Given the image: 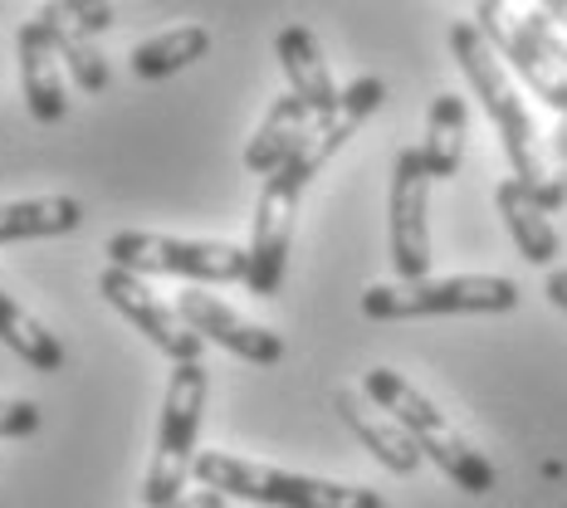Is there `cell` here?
<instances>
[{
    "label": "cell",
    "mask_w": 567,
    "mask_h": 508,
    "mask_svg": "<svg viewBox=\"0 0 567 508\" xmlns=\"http://www.w3.org/2000/svg\"><path fill=\"white\" fill-rule=\"evenodd\" d=\"M275 54H279L284 74H289V93H293V99H303L318 117H328L338 108L342 89L333 84V69H328L323 50H318V34L309 25H284L275 34Z\"/></svg>",
    "instance_id": "cell-14"
},
{
    "label": "cell",
    "mask_w": 567,
    "mask_h": 508,
    "mask_svg": "<svg viewBox=\"0 0 567 508\" xmlns=\"http://www.w3.org/2000/svg\"><path fill=\"white\" fill-rule=\"evenodd\" d=\"M210 50V30L206 25H176V30H162L152 34V40L133 44V54H127V64H133L137 79H172L182 74V69H192L196 59H206Z\"/></svg>",
    "instance_id": "cell-21"
},
{
    "label": "cell",
    "mask_w": 567,
    "mask_h": 508,
    "mask_svg": "<svg viewBox=\"0 0 567 508\" xmlns=\"http://www.w3.org/2000/svg\"><path fill=\"white\" fill-rule=\"evenodd\" d=\"M16 59H20V93L34 123H64L69 113V89H64V69H59L54 44L44 40V30L25 20L16 30Z\"/></svg>",
    "instance_id": "cell-12"
},
{
    "label": "cell",
    "mask_w": 567,
    "mask_h": 508,
    "mask_svg": "<svg viewBox=\"0 0 567 508\" xmlns=\"http://www.w3.org/2000/svg\"><path fill=\"white\" fill-rule=\"evenodd\" d=\"M318 123V113L309 108L303 99H293V93H284V99L269 103L265 123L255 127L250 147H245V167H250L255 176H269L275 167H284L289 162V152L303 142V133Z\"/></svg>",
    "instance_id": "cell-16"
},
{
    "label": "cell",
    "mask_w": 567,
    "mask_h": 508,
    "mask_svg": "<svg viewBox=\"0 0 567 508\" xmlns=\"http://www.w3.org/2000/svg\"><path fill=\"white\" fill-rule=\"evenodd\" d=\"M451 54H455L460 74H465V84L475 89L480 108L489 113L494 133L504 142V157H509V167H514V182L538 186L543 176H548V167H543V147H538V127H534V117H528L524 99H518L504 59L494 54V44L480 34L475 20H455L451 25Z\"/></svg>",
    "instance_id": "cell-3"
},
{
    "label": "cell",
    "mask_w": 567,
    "mask_h": 508,
    "mask_svg": "<svg viewBox=\"0 0 567 508\" xmlns=\"http://www.w3.org/2000/svg\"><path fill=\"white\" fill-rule=\"evenodd\" d=\"M518 309V283L504 274H451L421 283H372L362 293V313L372 323L406 318H451V313H509Z\"/></svg>",
    "instance_id": "cell-7"
},
{
    "label": "cell",
    "mask_w": 567,
    "mask_h": 508,
    "mask_svg": "<svg viewBox=\"0 0 567 508\" xmlns=\"http://www.w3.org/2000/svg\"><path fill=\"white\" fill-rule=\"evenodd\" d=\"M362 396H368L372 406H382L386 416H392L401 431L416 440V450L455 484V489H465V494H475V499H480V494H489L494 484H499V475H494L489 459H484L475 445H470L465 435L445 421V411H435V401L421 396L401 372L372 367L368 376H362Z\"/></svg>",
    "instance_id": "cell-2"
},
{
    "label": "cell",
    "mask_w": 567,
    "mask_h": 508,
    "mask_svg": "<svg viewBox=\"0 0 567 508\" xmlns=\"http://www.w3.org/2000/svg\"><path fill=\"white\" fill-rule=\"evenodd\" d=\"M40 406L34 401H0V440H25L40 431Z\"/></svg>",
    "instance_id": "cell-23"
},
{
    "label": "cell",
    "mask_w": 567,
    "mask_h": 508,
    "mask_svg": "<svg viewBox=\"0 0 567 508\" xmlns=\"http://www.w3.org/2000/svg\"><path fill=\"white\" fill-rule=\"evenodd\" d=\"M553 152L567 162V113H563V123H558V133H553Z\"/></svg>",
    "instance_id": "cell-29"
},
{
    "label": "cell",
    "mask_w": 567,
    "mask_h": 508,
    "mask_svg": "<svg viewBox=\"0 0 567 508\" xmlns=\"http://www.w3.org/2000/svg\"><path fill=\"white\" fill-rule=\"evenodd\" d=\"M109 265L127 274H172L192 283H245L250 279V250L226 240H182V235H152V230H117L103 245Z\"/></svg>",
    "instance_id": "cell-6"
},
{
    "label": "cell",
    "mask_w": 567,
    "mask_h": 508,
    "mask_svg": "<svg viewBox=\"0 0 567 508\" xmlns=\"http://www.w3.org/2000/svg\"><path fill=\"white\" fill-rule=\"evenodd\" d=\"M34 25L44 30V40L54 44L59 64H69V79H74L84 93H103L113 84V69L109 59H103V50L93 44V34L79 25L74 15H69L64 6H54V0H44L40 10H34Z\"/></svg>",
    "instance_id": "cell-15"
},
{
    "label": "cell",
    "mask_w": 567,
    "mask_h": 508,
    "mask_svg": "<svg viewBox=\"0 0 567 508\" xmlns=\"http://www.w3.org/2000/svg\"><path fill=\"white\" fill-rule=\"evenodd\" d=\"M167 508H226V494H216V489H186L176 504Z\"/></svg>",
    "instance_id": "cell-26"
},
{
    "label": "cell",
    "mask_w": 567,
    "mask_h": 508,
    "mask_svg": "<svg viewBox=\"0 0 567 508\" xmlns=\"http://www.w3.org/2000/svg\"><path fill=\"white\" fill-rule=\"evenodd\" d=\"M465 127H470V108L460 93H435L431 113H425V137H421V162L431 172V182H451L465 162Z\"/></svg>",
    "instance_id": "cell-19"
},
{
    "label": "cell",
    "mask_w": 567,
    "mask_h": 508,
    "mask_svg": "<svg viewBox=\"0 0 567 508\" xmlns=\"http://www.w3.org/2000/svg\"><path fill=\"white\" fill-rule=\"evenodd\" d=\"M386 245L401 283L431 279V172L421 152L406 147L392 167V200H386Z\"/></svg>",
    "instance_id": "cell-8"
},
{
    "label": "cell",
    "mask_w": 567,
    "mask_h": 508,
    "mask_svg": "<svg viewBox=\"0 0 567 508\" xmlns=\"http://www.w3.org/2000/svg\"><path fill=\"white\" fill-rule=\"evenodd\" d=\"M206 367L200 362H176L167 396H162V425H157V450H152L147 479L137 489L142 508H167L186 494V479L196 469V440H200V421H206Z\"/></svg>",
    "instance_id": "cell-5"
},
{
    "label": "cell",
    "mask_w": 567,
    "mask_h": 508,
    "mask_svg": "<svg viewBox=\"0 0 567 508\" xmlns=\"http://www.w3.org/2000/svg\"><path fill=\"white\" fill-rule=\"evenodd\" d=\"M333 411L342 416V425H348L352 435L362 440V450H368L382 469H392V475H416L421 469V450H416V440H411L401 425L386 416L382 406H372L368 396H358V392H338L333 396Z\"/></svg>",
    "instance_id": "cell-13"
},
{
    "label": "cell",
    "mask_w": 567,
    "mask_h": 508,
    "mask_svg": "<svg viewBox=\"0 0 567 508\" xmlns=\"http://www.w3.org/2000/svg\"><path fill=\"white\" fill-rule=\"evenodd\" d=\"M192 479L200 489L226 494V499L269 504V508H386L382 494L362 489V484L293 475V469L259 465V459H240V455H226V450H200Z\"/></svg>",
    "instance_id": "cell-4"
},
{
    "label": "cell",
    "mask_w": 567,
    "mask_h": 508,
    "mask_svg": "<svg viewBox=\"0 0 567 508\" xmlns=\"http://www.w3.org/2000/svg\"><path fill=\"white\" fill-rule=\"evenodd\" d=\"M84 226V206L74 196H30V200H0V245L20 240H54Z\"/></svg>",
    "instance_id": "cell-18"
},
{
    "label": "cell",
    "mask_w": 567,
    "mask_h": 508,
    "mask_svg": "<svg viewBox=\"0 0 567 508\" xmlns=\"http://www.w3.org/2000/svg\"><path fill=\"white\" fill-rule=\"evenodd\" d=\"M0 342H6L30 372H44V376L64 372V362H69L64 342H59L30 309H20L6 289H0Z\"/></svg>",
    "instance_id": "cell-20"
},
{
    "label": "cell",
    "mask_w": 567,
    "mask_h": 508,
    "mask_svg": "<svg viewBox=\"0 0 567 508\" xmlns=\"http://www.w3.org/2000/svg\"><path fill=\"white\" fill-rule=\"evenodd\" d=\"M494 206H499L504 226H509L518 255H524L528 265H538V269H553V265H558L563 240H558V230H553L548 210H538L534 200H528L524 182H514V176H509V182L494 186Z\"/></svg>",
    "instance_id": "cell-17"
},
{
    "label": "cell",
    "mask_w": 567,
    "mask_h": 508,
    "mask_svg": "<svg viewBox=\"0 0 567 508\" xmlns=\"http://www.w3.org/2000/svg\"><path fill=\"white\" fill-rule=\"evenodd\" d=\"M518 20H524V30H528V34H534V40H538V50L548 54L553 64H558L563 74H567V30L558 25V20H548V15H543V10H538V6L528 10V15H518Z\"/></svg>",
    "instance_id": "cell-22"
},
{
    "label": "cell",
    "mask_w": 567,
    "mask_h": 508,
    "mask_svg": "<svg viewBox=\"0 0 567 508\" xmlns=\"http://www.w3.org/2000/svg\"><path fill=\"white\" fill-rule=\"evenodd\" d=\"M524 191H528V200H534L538 210H548V216H553V210L567 200V176L563 172H548L538 186H524Z\"/></svg>",
    "instance_id": "cell-25"
},
{
    "label": "cell",
    "mask_w": 567,
    "mask_h": 508,
    "mask_svg": "<svg viewBox=\"0 0 567 508\" xmlns=\"http://www.w3.org/2000/svg\"><path fill=\"white\" fill-rule=\"evenodd\" d=\"M543 293H548L553 309L567 313V269H548V283H543Z\"/></svg>",
    "instance_id": "cell-27"
},
{
    "label": "cell",
    "mask_w": 567,
    "mask_h": 508,
    "mask_svg": "<svg viewBox=\"0 0 567 508\" xmlns=\"http://www.w3.org/2000/svg\"><path fill=\"white\" fill-rule=\"evenodd\" d=\"M99 293L137 328L142 338L152 342V348L162 352V357H172V367L176 362H200V348H206V342L186 328V318L176 313V303H162L157 293H152L147 279H137V274H127V269L109 265L99 274Z\"/></svg>",
    "instance_id": "cell-9"
},
{
    "label": "cell",
    "mask_w": 567,
    "mask_h": 508,
    "mask_svg": "<svg viewBox=\"0 0 567 508\" xmlns=\"http://www.w3.org/2000/svg\"><path fill=\"white\" fill-rule=\"evenodd\" d=\"M475 25H480L484 40L494 44V54L509 59V69L538 93L543 103H548V108L567 113V74L538 50V40L524 30V20L509 10V0H480V6H475Z\"/></svg>",
    "instance_id": "cell-10"
},
{
    "label": "cell",
    "mask_w": 567,
    "mask_h": 508,
    "mask_svg": "<svg viewBox=\"0 0 567 508\" xmlns=\"http://www.w3.org/2000/svg\"><path fill=\"white\" fill-rule=\"evenodd\" d=\"M386 103V79L377 74H362L342 89L338 108L303 133V142L289 152V162L275 167L259 186V200H255V226H250V279L245 289L255 299H275L279 283H284V265H289V245H293V216H299V196L309 191V182L328 162L358 137V127Z\"/></svg>",
    "instance_id": "cell-1"
},
{
    "label": "cell",
    "mask_w": 567,
    "mask_h": 508,
    "mask_svg": "<svg viewBox=\"0 0 567 508\" xmlns=\"http://www.w3.org/2000/svg\"><path fill=\"white\" fill-rule=\"evenodd\" d=\"M475 6H480V0H475Z\"/></svg>",
    "instance_id": "cell-30"
},
{
    "label": "cell",
    "mask_w": 567,
    "mask_h": 508,
    "mask_svg": "<svg viewBox=\"0 0 567 508\" xmlns=\"http://www.w3.org/2000/svg\"><path fill=\"white\" fill-rule=\"evenodd\" d=\"M538 10H543L548 20H558V25L567 30V0H538Z\"/></svg>",
    "instance_id": "cell-28"
},
{
    "label": "cell",
    "mask_w": 567,
    "mask_h": 508,
    "mask_svg": "<svg viewBox=\"0 0 567 508\" xmlns=\"http://www.w3.org/2000/svg\"><path fill=\"white\" fill-rule=\"evenodd\" d=\"M176 313L186 318V328H192L200 342H216V348L235 352L240 362L275 367V362L284 357V338L279 333L250 323L245 313H235L230 303H220L216 293H206V289H182L176 293Z\"/></svg>",
    "instance_id": "cell-11"
},
{
    "label": "cell",
    "mask_w": 567,
    "mask_h": 508,
    "mask_svg": "<svg viewBox=\"0 0 567 508\" xmlns=\"http://www.w3.org/2000/svg\"><path fill=\"white\" fill-rule=\"evenodd\" d=\"M54 6H64L69 15L79 20L89 34H109L117 25V10H113V0H54Z\"/></svg>",
    "instance_id": "cell-24"
}]
</instances>
